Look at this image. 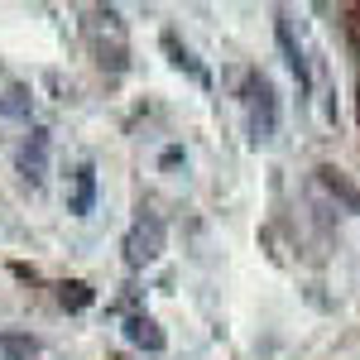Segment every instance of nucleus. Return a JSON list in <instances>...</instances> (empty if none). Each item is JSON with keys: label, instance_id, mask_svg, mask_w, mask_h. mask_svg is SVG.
I'll use <instances>...</instances> for the list:
<instances>
[{"label": "nucleus", "instance_id": "f257e3e1", "mask_svg": "<svg viewBox=\"0 0 360 360\" xmlns=\"http://www.w3.org/2000/svg\"><path fill=\"white\" fill-rule=\"evenodd\" d=\"M86 39H91V53H96V63H101V68L120 72V68L130 63L125 20H120L115 10H91V20H86Z\"/></svg>", "mask_w": 360, "mask_h": 360}, {"label": "nucleus", "instance_id": "f03ea898", "mask_svg": "<svg viewBox=\"0 0 360 360\" xmlns=\"http://www.w3.org/2000/svg\"><path fill=\"white\" fill-rule=\"evenodd\" d=\"M245 106H250V130H255V144H269L278 130V106L274 91L264 77H245Z\"/></svg>", "mask_w": 360, "mask_h": 360}, {"label": "nucleus", "instance_id": "7ed1b4c3", "mask_svg": "<svg viewBox=\"0 0 360 360\" xmlns=\"http://www.w3.org/2000/svg\"><path fill=\"white\" fill-rule=\"evenodd\" d=\"M159 250H164V221L159 217H139L130 226V236H125V259L139 269V264H154Z\"/></svg>", "mask_w": 360, "mask_h": 360}, {"label": "nucleus", "instance_id": "20e7f679", "mask_svg": "<svg viewBox=\"0 0 360 360\" xmlns=\"http://www.w3.org/2000/svg\"><path fill=\"white\" fill-rule=\"evenodd\" d=\"M20 173L29 183H44V173H49V130H29L25 149H20Z\"/></svg>", "mask_w": 360, "mask_h": 360}, {"label": "nucleus", "instance_id": "39448f33", "mask_svg": "<svg viewBox=\"0 0 360 360\" xmlns=\"http://www.w3.org/2000/svg\"><path fill=\"white\" fill-rule=\"evenodd\" d=\"M96 207V168L82 164L77 173H72V197H68V212L72 217H86Z\"/></svg>", "mask_w": 360, "mask_h": 360}, {"label": "nucleus", "instance_id": "423d86ee", "mask_svg": "<svg viewBox=\"0 0 360 360\" xmlns=\"http://www.w3.org/2000/svg\"><path fill=\"white\" fill-rule=\"evenodd\" d=\"M274 34H278V49H283V58H288V68H293V77H298V86H312V72H307V58H303V49L293 44V29H288V20H278L274 25Z\"/></svg>", "mask_w": 360, "mask_h": 360}, {"label": "nucleus", "instance_id": "0eeeda50", "mask_svg": "<svg viewBox=\"0 0 360 360\" xmlns=\"http://www.w3.org/2000/svg\"><path fill=\"white\" fill-rule=\"evenodd\" d=\"M125 336L144 346V351H164V332H159V322H149V317H125Z\"/></svg>", "mask_w": 360, "mask_h": 360}, {"label": "nucleus", "instance_id": "6e6552de", "mask_svg": "<svg viewBox=\"0 0 360 360\" xmlns=\"http://www.w3.org/2000/svg\"><path fill=\"white\" fill-rule=\"evenodd\" d=\"M164 49L173 53V63H178V68H188V72H193V82H197V86H207V82H212V77H207V68H202V63H197V58L188 53L183 44H178V34H164Z\"/></svg>", "mask_w": 360, "mask_h": 360}, {"label": "nucleus", "instance_id": "1a4fd4ad", "mask_svg": "<svg viewBox=\"0 0 360 360\" xmlns=\"http://www.w3.org/2000/svg\"><path fill=\"white\" fill-rule=\"evenodd\" d=\"M34 356H39V341L34 336H15V332L0 336V360H34Z\"/></svg>", "mask_w": 360, "mask_h": 360}, {"label": "nucleus", "instance_id": "9d476101", "mask_svg": "<svg viewBox=\"0 0 360 360\" xmlns=\"http://www.w3.org/2000/svg\"><path fill=\"white\" fill-rule=\"evenodd\" d=\"M322 183H327L336 197H346V207H351V212H360V193L346 183V178H341V173H336V168H322Z\"/></svg>", "mask_w": 360, "mask_h": 360}, {"label": "nucleus", "instance_id": "9b49d317", "mask_svg": "<svg viewBox=\"0 0 360 360\" xmlns=\"http://www.w3.org/2000/svg\"><path fill=\"white\" fill-rule=\"evenodd\" d=\"M0 111L5 115H29V91L25 86H10V91L0 96Z\"/></svg>", "mask_w": 360, "mask_h": 360}, {"label": "nucleus", "instance_id": "f8f14e48", "mask_svg": "<svg viewBox=\"0 0 360 360\" xmlns=\"http://www.w3.org/2000/svg\"><path fill=\"white\" fill-rule=\"evenodd\" d=\"M63 303L68 307H86L91 303V288H86V283H63Z\"/></svg>", "mask_w": 360, "mask_h": 360}]
</instances>
